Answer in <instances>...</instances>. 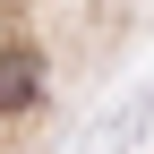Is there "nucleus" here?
<instances>
[{
    "mask_svg": "<svg viewBox=\"0 0 154 154\" xmlns=\"http://www.w3.org/2000/svg\"><path fill=\"white\" fill-rule=\"evenodd\" d=\"M34 94H43V69H34V51L17 43V51H0V120L9 111H26Z\"/></svg>",
    "mask_w": 154,
    "mask_h": 154,
    "instance_id": "1",
    "label": "nucleus"
}]
</instances>
